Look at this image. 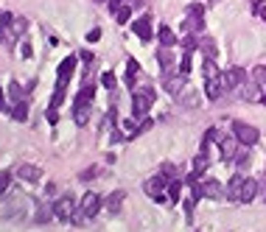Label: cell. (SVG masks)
<instances>
[{
    "label": "cell",
    "mask_w": 266,
    "mask_h": 232,
    "mask_svg": "<svg viewBox=\"0 0 266 232\" xmlns=\"http://www.w3.org/2000/svg\"><path fill=\"white\" fill-rule=\"evenodd\" d=\"M205 28V17H196V14H188V20L182 23V31L185 34H199Z\"/></svg>",
    "instance_id": "cell-15"
},
{
    "label": "cell",
    "mask_w": 266,
    "mask_h": 232,
    "mask_svg": "<svg viewBox=\"0 0 266 232\" xmlns=\"http://www.w3.org/2000/svg\"><path fill=\"white\" fill-rule=\"evenodd\" d=\"M157 39H160V45H163V48H174V45H177V34H174V31H171L168 26H163V28H160V34H157Z\"/></svg>",
    "instance_id": "cell-18"
},
{
    "label": "cell",
    "mask_w": 266,
    "mask_h": 232,
    "mask_svg": "<svg viewBox=\"0 0 266 232\" xmlns=\"http://www.w3.org/2000/svg\"><path fill=\"white\" fill-rule=\"evenodd\" d=\"M17 176H20V179H26V182H39L42 171H39L37 165H28V163H23V165L17 168Z\"/></svg>",
    "instance_id": "cell-13"
},
{
    "label": "cell",
    "mask_w": 266,
    "mask_h": 232,
    "mask_svg": "<svg viewBox=\"0 0 266 232\" xmlns=\"http://www.w3.org/2000/svg\"><path fill=\"white\" fill-rule=\"evenodd\" d=\"M65 90H68V87L56 84V90H53V98H51V106H53V109H56V106L62 103V98H65Z\"/></svg>",
    "instance_id": "cell-32"
},
{
    "label": "cell",
    "mask_w": 266,
    "mask_h": 232,
    "mask_svg": "<svg viewBox=\"0 0 266 232\" xmlns=\"http://www.w3.org/2000/svg\"><path fill=\"white\" fill-rule=\"evenodd\" d=\"M81 213H84V218L90 221V218H95V213L101 210V196L98 193H87L84 199H81V207H78Z\"/></svg>",
    "instance_id": "cell-7"
},
{
    "label": "cell",
    "mask_w": 266,
    "mask_h": 232,
    "mask_svg": "<svg viewBox=\"0 0 266 232\" xmlns=\"http://www.w3.org/2000/svg\"><path fill=\"white\" fill-rule=\"evenodd\" d=\"M244 84H247V73L241 67H230L224 73V90H238Z\"/></svg>",
    "instance_id": "cell-6"
},
{
    "label": "cell",
    "mask_w": 266,
    "mask_h": 232,
    "mask_svg": "<svg viewBox=\"0 0 266 232\" xmlns=\"http://www.w3.org/2000/svg\"><path fill=\"white\" fill-rule=\"evenodd\" d=\"M98 3H104V0H98Z\"/></svg>",
    "instance_id": "cell-48"
},
{
    "label": "cell",
    "mask_w": 266,
    "mask_h": 232,
    "mask_svg": "<svg viewBox=\"0 0 266 232\" xmlns=\"http://www.w3.org/2000/svg\"><path fill=\"white\" fill-rule=\"evenodd\" d=\"M51 215H53V207H39V213H37V221L45 224V221H51Z\"/></svg>",
    "instance_id": "cell-34"
},
{
    "label": "cell",
    "mask_w": 266,
    "mask_h": 232,
    "mask_svg": "<svg viewBox=\"0 0 266 232\" xmlns=\"http://www.w3.org/2000/svg\"><path fill=\"white\" fill-rule=\"evenodd\" d=\"M216 76H222V73H219V67H216V59H207L205 62V78L210 81V78H216Z\"/></svg>",
    "instance_id": "cell-29"
},
{
    "label": "cell",
    "mask_w": 266,
    "mask_h": 232,
    "mask_svg": "<svg viewBox=\"0 0 266 232\" xmlns=\"http://www.w3.org/2000/svg\"><path fill=\"white\" fill-rule=\"evenodd\" d=\"M252 81H255L258 87H266V67L264 65H258V67L252 70Z\"/></svg>",
    "instance_id": "cell-25"
},
{
    "label": "cell",
    "mask_w": 266,
    "mask_h": 232,
    "mask_svg": "<svg viewBox=\"0 0 266 232\" xmlns=\"http://www.w3.org/2000/svg\"><path fill=\"white\" fill-rule=\"evenodd\" d=\"M232 137L238 140L241 146H255L261 134H258V129H255V126H249V123L235 121V123H232Z\"/></svg>",
    "instance_id": "cell-3"
},
{
    "label": "cell",
    "mask_w": 266,
    "mask_h": 232,
    "mask_svg": "<svg viewBox=\"0 0 266 232\" xmlns=\"http://www.w3.org/2000/svg\"><path fill=\"white\" fill-rule=\"evenodd\" d=\"M9 185H11V173L3 171V173H0V193H6V190H9Z\"/></svg>",
    "instance_id": "cell-39"
},
{
    "label": "cell",
    "mask_w": 266,
    "mask_h": 232,
    "mask_svg": "<svg viewBox=\"0 0 266 232\" xmlns=\"http://www.w3.org/2000/svg\"><path fill=\"white\" fill-rule=\"evenodd\" d=\"M140 73V65L135 59H129V65H126V81H129V87H132V78Z\"/></svg>",
    "instance_id": "cell-30"
},
{
    "label": "cell",
    "mask_w": 266,
    "mask_h": 232,
    "mask_svg": "<svg viewBox=\"0 0 266 232\" xmlns=\"http://www.w3.org/2000/svg\"><path fill=\"white\" fill-rule=\"evenodd\" d=\"M157 59H160V67H163L165 73H171V67H174V56L168 53V48H163V51L157 53Z\"/></svg>",
    "instance_id": "cell-22"
},
{
    "label": "cell",
    "mask_w": 266,
    "mask_h": 232,
    "mask_svg": "<svg viewBox=\"0 0 266 232\" xmlns=\"http://www.w3.org/2000/svg\"><path fill=\"white\" fill-rule=\"evenodd\" d=\"M241 188H244V176L235 173V176L230 179V185H227V199H230V201H238V199H241Z\"/></svg>",
    "instance_id": "cell-14"
},
{
    "label": "cell",
    "mask_w": 266,
    "mask_h": 232,
    "mask_svg": "<svg viewBox=\"0 0 266 232\" xmlns=\"http://www.w3.org/2000/svg\"><path fill=\"white\" fill-rule=\"evenodd\" d=\"M78 59L84 62L87 67H90V65H93V62H95V56H93V53H90V51H84V53H81V56H78Z\"/></svg>",
    "instance_id": "cell-44"
},
{
    "label": "cell",
    "mask_w": 266,
    "mask_h": 232,
    "mask_svg": "<svg viewBox=\"0 0 266 232\" xmlns=\"http://www.w3.org/2000/svg\"><path fill=\"white\" fill-rule=\"evenodd\" d=\"M182 48H185V53H193L199 48V36H193V34H188L185 39H182Z\"/></svg>",
    "instance_id": "cell-27"
},
{
    "label": "cell",
    "mask_w": 266,
    "mask_h": 232,
    "mask_svg": "<svg viewBox=\"0 0 266 232\" xmlns=\"http://www.w3.org/2000/svg\"><path fill=\"white\" fill-rule=\"evenodd\" d=\"M205 93H207V98H210V101H216V98H222V93H224V76L210 78V81L205 84Z\"/></svg>",
    "instance_id": "cell-12"
},
{
    "label": "cell",
    "mask_w": 266,
    "mask_h": 232,
    "mask_svg": "<svg viewBox=\"0 0 266 232\" xmlns=\"http://www.w3.org/2000/svg\"><path fill=\"white\" fill-rule=\"evenodd\" d=\"M90 101H93V87L87 84L81 93L76 95V106H73V121L78 126H87V118H90Z\"/></svg>",
    "instance_id": "cell-1"
},
{
    "label": "cell",
    "mask_w": 266,
    "mask_h": 232,
    "mask_svg": "<svg viewBox=\"0 0 266 232\" xmlns=\"http://www.w3.org/2000/svg\"><path fill=\"white\" fill-rule=\"evenodd\" d=\"M9 95H11V101H14V103L23 101V98H20V84H17V81H11V84H9Z\"/></svg>",
    "instance_id": "cell-41"
},
{
    "label": "cell",
    "mask_w": 266,
    "mask_h": 232,
    "mask_svg": "<svg viewBox=\"0 0 266 232\" xmlns=\"http://www.w3.org/2000/svg\"><path fill=\"white\" fill-rule=\"evenodd\" d=\"M95 176H98V168H95V165H93V168H87V171H81V173H78V179H81V182L95 179Z\"/></svg>",
    "instance_id": "cell-40"
},
{
    "label": "cell",
    "mask_w": 266,
    "mask_h": 232,
    "mask_svg": "<svg viewBox=\"0 0 266 232\" xmlns=\"http://www.w3.org/2000/svg\"><path fill=\"white\" fill-rule=\"evenodd\" d=\"M193 171H196V173L207 171V151H199V157L193 160Z\"/></svg>",
    "instance_id": "cell-28"
},
{
    "label": "cell",
    "mask_w": 266,
    "mask_h": 232,
    "mask_svg": "<svg viewBox=\"0 0 266 232\" xmlns=\"http://www.w3.org/2000/svg\"><path fill=\"white\" fill-rule=\"evenodd\" d=\"M132 31H135L143 42H149V39H152V20H149V17L135 20V23H132Z\"/></svg>",
    "instance_id": "cell-11"
},
{
    "label": "cell",
    "mask_w": 266,
    "mask_h": 232,
    "mask_svg": "<svg viewBox=\"0 0 266 232\" xmlns=\"http://www.w3.org/2000/svg\"><path fill=\"white\" fill-rule=\"evenodd\" d=\"M188 73H190V53H185L180 62V76H188Z\"/></svg>",
    "instance_id": "cell-37"
},
{
    "label": "cell",
    "mask_w": 266,
    "mask_h": 232,
    "mask_svg": "<svg viewBox=\"0 0 266 232\" xmlns=\"http://www.w3.org/2000/svg\"><path fill=\"white\" fill-rule=\"evenodd\" d=\"M180 196H182V182L180 179L168 182V199H171V201H180Z\"/></svg>",
    "instance_id": "cell-23"
},
{
    "label": "cell",
    "mask_w": 266,
    "mask_h": 232,
    "mask_svg": "<svg viewBox=\"0 0 266 232\" xmlns=\"http://www.w3.org/2000/svg\"><path fill=\"white\" fill-rule=\"evenodd\" d=\"M163 188H165V179L163 176H152V179L143 182V190H146V196H152L154 201H163Z\"/></svg>",
    "instance_id": "cell-8"
},
{
    "label": "cell",
    "mask_w": 266,
    "mask_h": 232,
    "mask_svg": "<svg viewBox=\"0 0 266 232\" xmlns=\"http://www.w3.org/2000/svg\"><path fill=\"white\" fill-rule=\"evenodd\" d=\"M73 213H76V207H73V199L70 196H62L53 201V215L59 221H73Z\"/></svg>",
    "instance_id": "cell-5"
},
{
    "label": "cell",
    "mask_w": 266,
    "mask_h": 232,
    "mask_svg": "<svg viewBox=\"0 0 266 232\" xmlns=\"http://www.w3.org/2000/svg\"><path fill=\"white\" fill-rule=\"evenodd\" d=\"M261 199H264V201H266V188H264V190H261Z\"/></svg>",
    "instance_id": "cell-47"
},
{
    "label": "cell",
    "mask_w": 266,
    "mask_h": 232,
    "mask_svg": "<svg viewBox=\"0 0 266 232\" xmlns=\"http://www.w3.org/2000/svg\"><path fill=\"white\" fill-rule=\"evenodd\" d=\"M199 48L205 51L207 59H216V39L213 36H199Z\"/></svg>",
    "instance_id": "cell-20"
},
{
    "label": "cell",
    "mask_w": 266,
    "mask_h": 232,
    "mask_svg": "<svg viewBox=\"0 0 266 232\" xmlns=\"http://www.w3.org/2000/svg\"><path fill=\"white\" fill-rule=\"evenodd\" d=\"M219 148H222V160L224 163H230V160H235V154H238V140L235 137H222L219 140Z\"/></svg>",
    "instance_id": "cell-10"
},
{
    "label": "cell",
    "mask_w": 266,
    "mask_h": 232,
    "mask_svg": "<svg viewBox=\"0 0 266 232\" xmlns=\"http://www.w3.org/2000/svg\"><path fill=\"white\" fill-rule=\"evenodd\" d=\"M123 199H126V193H123V190H115V193L107 199V210H110L112 215H118L120 207H123Z\"/></svg>",
    "instance_id": "cell-16"
},
{
    "label": "cell",
    "mask_w": 266,
    "mask_h": 232,
    "mask_svg": "<svg viewBox=\"0 0 266 232\" xmlns=\"http://www.w3.org/2000/svg\"><path fill=\"white\" fill-rule=\"evenodd\" d=\"M11 118H14V121H26L28 118V103L26 101L14 103V106H11Z\"/></svg>",
    "instance_id": "cell-21"
},
{
    "label": "cell",
    "mask_w": 266,
    "mask_h": 232,
    "mask_svg": "<svg viewBox=\"0 0 266 232\" xmlns=\"http://www.w3.org/2000/svg\"><path fill=\"white\" fill-rule=\"evenodd\" d=\"M188 14H196V17H202V14H205V6H202V3H193V6H188Z\"/></svg>",
    "instance_id": "cell-42"
},
{
    "label": "cell",
    "mask_w": 266,
    "mask_h": 232,
    "mask_svg": "<svg viewBox=\"0 0 266 232\" xmlns=\"http://www.w3.org/2000/svg\"><path fill=\"white\" fill-rule=\"evenodd\" d=\"M235 163H238L241 168H244V165L249 163V151H247V146H244V148H238V154H235Z\"/></svg>",
    "instance_id": "cell-38"
},
{
    "label": "cell",
    "mask_w": 266,
    "mask_h": 232,
    "mask_svg": "<svg viewBox=\"0 0 266 232\" xmlns=\"http://www.w3.org/2000/svg\"><path fill=\"white\" fill-rule=\"evenodd\" d=\"M255 196H258V182L255 179H244V188H241V199H238V201L247 204V201H252Z\"/></svg>",
    "instance_id": "cell-17"
},
{
    "label": "cell",
    "mask_w": 266,
    "mask_h": 232,
    "mask_svg": "<svg viewBox=\"0 0 266 232\" xmlns=\"http://www.w3.org/2000/svg\"><path fill=\"white\" fill-rule=\"evenodd\" d=\"M177 173H180V171H177L171 163H165L163 168H160V176H163L165 182H174V179H177Z\"/></svg>",
    "instance_id": "cell-24"
},
{
    "label": "cell",
    "mask_w": 266,
    "mask_h": 232,
    "mask_svg": "<svg viewBox=\"0 0 266 232\" xmlns=\"http://www.w3.org/2000/svg\"><path fill=\"white\" fill-rule=\"evenodd\" d=\"M101 84L107 87V90H115V84H118V78L112 76V73H104V76H101Z\"/></svg>",
    "instance_id": "cell-35"
},
{
    "label": "cell",
    "mask_w": 266,
    "mask_h": 232,
    "mask_svg": "<svg viewBox=\"0 0 266 232\" xmlns=\"http://www.w3.org/2000/svg\"><path fill=\"white\" fill-rule=\"evenodd\" d=\"M11 31H14V36H20L23 31H26V20H23V17H14V20H11Z\"/></svg>",
    "instance_id": "cell-33"
},
{
    "label": "cell",
    "mask_w": 266,
    "mask_h": 232,
    "mask_svg": "<svg viewBox=\"0 0 266 232\" xmlns=\"http://www.w3.org/2000/svg\"><path fill=\"white\" fill-rule=\"evenodd\" d=\"M129 17H132V6H120V9L115 11V20H118L120 26H123V23H129Z\"/></svg>",
    "instance_id": "cell-31"
},
{
    "label": "cell",
    "mask_w": 266,
    "mask_h": 232,
    "mask_svg": "<svg viewBox=\"0 0 266 232\" xmlns=\"http://www.w3.org/2000/svg\"><path fill=\"white\" fill-rule=\"evenodd\" d=\"M48 121H51V123H56V121H59V115H56V109H53V106L48 109Z\"/></svg>",
    "instance_id": "cell-45"
},
{
    "label": "cell",
    "mask_w": 266,
    "mask_h": 232,
    "mask_svg": "<svg viewBox=\"0 0 266 232\" xmlns=\"http://www.w3.org/2000/svg\"><path fill=\"white\" fill-rule=\"evenodd\" d=\"M101 39V28H93L90 34H87V42H98Z\"/></svg>",
    "instance_id": "cell-43"
},
{
    "label": "cell",
    "mask_w": 266,
    "mask_h": 232,
    "mask_svg": "<svg viewBox=\"0 0 266 232\" xmlns=\"http://www.w3.org/2000/svg\"><path fill=\"white\" fill-rule=\"evenodd\" d=\"M152 103H154V90H152V87L135 90V95H132V112H135L138 118H143V115H146Z\"/></svg>",
    "instance_id": "cell-2"
},
{
    "label": "cell",
    "mask_w": 266,
    "mask_h": 232,
    "mask_svg": "<svg viewBox=\"0 0 266 232\" xmlns=\"http://www.w3.org/2000/svg\"><path fill=\"white\" fill-rule=\"evenodd\" d=\"M224 193H227V190H224L216 179L196 182V185H193V199H202V196H205V199H222Z\"/></svg>",
    "instance_id": "cell-4"
},
{
    "label": "cell",
    "mask_w": 266,
    "mask_h": 232,
    "mask_svg": "<svg viewBox=\"0 0 266 232\" xmlns=\"http://www.w3.org/2000/svg\"><path fill=\"white\" fill-rule=\"evenodd\" d=\"M73 67H76V56H68V59L59 65V70H56V84L68 87L70 76H73Z\"/></svg>",
    "instance_id": "cell-9"
},
{
    "label": "cell",
    "mask_w": 266,
    "mask_h": 232,
    "mask_svg": "<svg viewBox=\"0 0 266 232\" xmlns=\"http://www.w3.org/2000/svg\"><path fill=\"white\" fill-rule=\"evenodd\" d=\"M6 109V98H3V93H0V112Z\"/></svg>",
    "instance_id": "cell-46"
},
{
    "label": "cell",
    "mask_w": 266,
    "mask_h": 232,
    "mask_svg": "<svg viewBox=\"0 0 266 232\" xmlns=\"http://www.w3.org/2000/svg\"><path fill=\"white\" fill-rule=\"evenodd\" d=\"M241 95H244L247 101H255V98H258V84H255V81H249L247 87H241Z\"/></svg>",
    "instance_id": "cell-26"
},
{
    "label": "cell",
    "mask_w": 266,
    "mask_h": 232,
    "mask_svg": "<svg viewBox=\"0 0 266 232\" xmlns=\"http://www.w3.org/2000/svg\"><path fill=\"white\" fill-rule=\"evenodd\" d=\"M252 9H255V14L266 23V3H264V0H255V3H252Z\"/></svg>",
    "instance_id": "cell-36"
},
{
    "label": "cell",
    "mask_w": 266,
    "mask_h": 232,
    "mask_svg": "<svg viewBox=\"0 0 266 232\" xmlns=\"http://www.w3.org/2000/svg\"><path fill=\"white\" fill-rule=\"evenodd\" d=\"M182 78H185V76H171V73H165V90H168L171 95H180Z\"/></svg>",
    "instance_id": "cell-19"
}]
</instances>
